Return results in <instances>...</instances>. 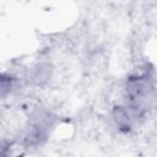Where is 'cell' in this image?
<instances>
[{"label":"cell","instance_id":"cell-2","mask_svg":"<svg viewBox=\"0 0 157 157\" xmlns=\"http://www.w3.org/2000/svg\"><path fill=\"white\" fill-rule=\"evenodd\" d=\"M54 123H55V117L53 115L52 112L47 109L34 110L28 120V125L26 129V135H25L26 142L28 145L42 144L50 134Z\"/></svg>","mask_w":157,"mask_h":157},{"label":"cell","instance_id":"cell-1","mask_svg":"<svg viewBox=\"0 0 157 157\" xmlns=\"http://www.w3.org/2000/svg\"><path fill=\"white\" fill-rule=\"evenodd\" d=\"M125 92L129 103L144 110L153 98L155 86L148 75H136L126 80Z\"/></svg>","mask_w":157,"mask_h":157}]
</instances>
